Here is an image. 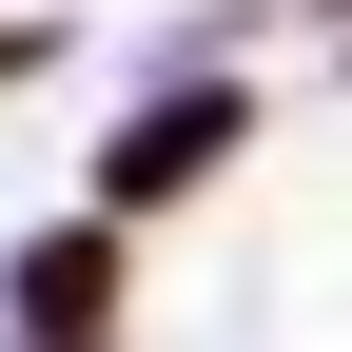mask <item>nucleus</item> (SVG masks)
<instances>
[{
  "label": "nucleus",
  "instance_id": "1",
  "mask_svg": "<svg viewBox=\"0 0 352 352\" xmlns=\"http://www.w3.org/2000/svg\"><path fill=\"white\" fill-rule=\"evenodd\" d=\"M254 157V59H176V78H138L118 98V138H98V215H196L215 176Z\"/></svg>",
  "mask_w": 352,
  "mask_h": 352
},
{
  "label": "nucleus",
  "instance_id": "2",
  "mask_svg": "<svg viewBox=\"0 0 352 352\" xmlns=\"http://www.w3.org/2000/svg\"><path fill=\"white\" fill-rule=\"evenodd\" d=\"M118 294H138V215H39L0 254V333H118Z\"/></svg>",
  "mask_w": 352,
  "mask_h": 352
},
{
  "label": "nucleus",
  "instance_id": "3",
  "mask_svg": "<svg viewBox=\"0 0 352 352\" xmlns=\"http://www.w3.org/2000/svg\"><path fill=\"white\" fill-rule=\"evenodd\" d=\"M59 59H78V20H59V0H20V20H0V98H39Z\"/></svg>",
  "mask_w": 352,
  "mask_h": 352
},
{
  "label": "nucleus",
  "instance_id": "4",
  "mask_svg": "<svg viewBox=\"0 0 352 352\" xmlns=\"http://www.w3.org/2000/svg\"><path fill=\"white\" fill-rule=\"evenodd\" d=\"M20 352H118V333H20Z\"/></svg>",
  "mask_w": 352,
  "mask_h": 352
},
{
  "label": "nucleus",
  "instance_id": "5",
  "mask_svg": "<svg viewBox=\"0 0 352 352\" xmlns=\"http://www.w3.org/2000/svg\"><path fill=\"white\" fill-rule=\"evenodd\" d=\"M333 78H352V0H333Z\"/></svg>",
  "mask_w": 352,
  "mask_h": 352
}]
</instances>
